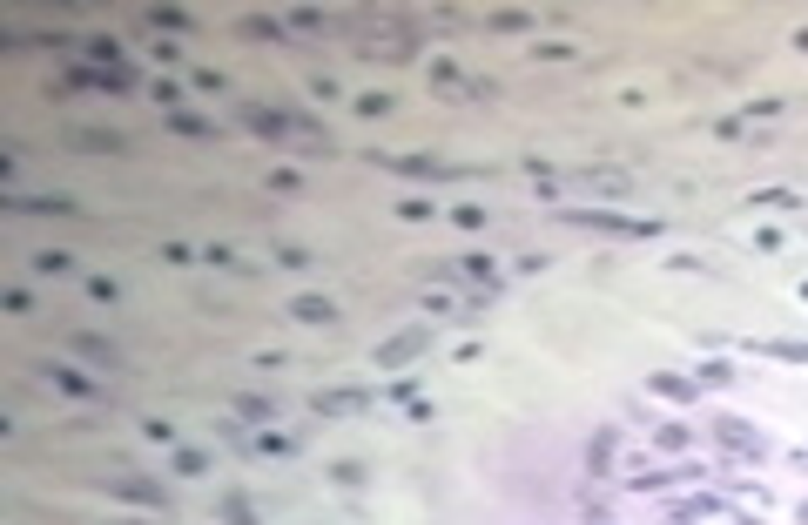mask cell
<instances>
[{"mask_svg":"<svg viewBox=\"0 0 808 525\" xmlns=\"http://www.w3.org/2000/svg\"><path fill=\"white\" fill-rule=\"evenodd\" d=\"M573 230H600V236H633V243H647L654 236V222H641V216H613V209H559Z\"/></svg>","mask_w":808,"mask_h":525,"instance_id":"cell-1","label":"cell"},{"mask_svg":"<svg viewBox=\"0 0 808 525\" xmlns=\"http://www.w3.org/2000/svg\"><path fill=\"white\" fill-rule=\"evenodd\" d=\"M371 162H378V169H397V175H425V182H445V175H465L458 162H445V155H378V149H371Z\"/></svg>","mask_w":808,"mask_h":525,"instance_id":"cell-2","label":"cell"},{"mask_svg":"<svg viewBox=\"0 0 808 525\" xmlns=\"http://www.w3.org/2000/svg\"><path fill=\"white\" fill-rule=\"evenodd\" d=\"M243 122L257 128V135L270 141V149H283V141H290V149H297V122H290V115H283V109H257V101H243Z\"/></svg>","mask_w":808,"mask_h":525,"instance_id":"cell-3","label":"cell"},{"mask_svg":"<svg viewBox=\"0 0 808 525\" xmlns=\"http://www.w3.org/2000/svg\"><path fill=\"white\" fill-rule=\"evenodd\" d=\"M418 34L404 28V20H384V28H371V41H364V54H384V61H412L418 54Z\"/></svg>","mask_w":808,"mask_h":525,"instance_id":"cell-4","label":"cell"},{"mask_svg":"<svg viewBox=\"0 0 808 525\" xmlns=\"http://www.w3.org/2000/svg\"><path fill=\"white\" fill-rule=\"evenodd\" d=\"M108 492H115V498H135V505H155V512L168 505V492H162V485H155V479H142V472H128V464H122V472H108Z\"/></svg>","mask_w":808,"mask_h":525,"instance_id":"cell-5","label":"cell"},{"mask_svg":"<svg viewBox=\"0 0 808 525\" xmlns=\"http://www.w3.org/2000/svg\"><path fill=\"white\" fill-rule=\"evenodd\" d=\"M68 351H75V357H88L94 371H122V351H115L108 337H94V330H68Z\"/></svg>","mask_w":808,"mask_h":525,"instance_id":"cell-6","label":"cell"},{"mask_svg":"<svg viewBox=\"0 0 808 525\" xmlns=\"http://www.w3.org/2000/svg\"><path fill=\"white\" fill-rule=\"evenodd\" d=\"M714 438L728 451H741V458H768V445H762V432H747L741 417H714Z\"/></svg>","mask_w":808,"mask_h":525,"instance_id":"cell-7","label":"cell"},{"mask_svg":"<svg viewBox=\"0 0 808 525\" xmlns=\"http://www.w3.org/2000/svg\"><path fill=\"white\" fill-rule=\"evenodd\" d=\"M364 404H371V391L344 384V391H317V398H310V411H317V417H351V411H364Z\"/></svg>","mask_w":808,"mask_h":525,"instance_id":"cell-8","label":"cell"},{"mask_svg":"<svg viewBox=\"0 0 808 525\" xmlns=\"http://www.w3.org/2000/svg\"><path fill=\"white\" fill-rule=\"evenodd\" d=\"M580 182L593 189V196H633V175L626 169H580Z\"/></svg>","mask_w":808,"mask_h":525,"instance_id":"cell-9","label":"cell"},{"mask_svg":"<svg viewBox=\"0 0 808 525\" xmlns=\"http://www.w3.org/2000/svg\"><path fill=\"white\" fill-rule=\"evenodd\" d=\"M418 351H425V330H397L391 343H378V364H412Z\"/></svg>","mask_w":808,"mask_h":525,"instance_id":"cell-10","label":"cell"},{"mask_svg":"<svg viewBox=\"0 0 808 525\" xmlns=\"http://www.w3.org/2000/svg\"><path fill=\"white\" fill-rule=\"evenodd\" d=\"M41 377H47L54 391H68V398H102V391H94L81 371H68V364H41Z\"/></svg>","mask_w":808,"mask_h":525,"instance_id":"cell-11","label":"cell"},{"mask_svg":"<svg viewBox=\"0 0 808 525\" xmlns=\"http://www.w3.org/2000/svg\"><path fill=\"white\" fill-rule=\"evenodd\" d=\"M75 149H88V155H122L128 135H115V128H75Z\"/></svg>","mask_w":808,"mask_h":525,"instance_id":"cell-12","label":"cell"},{"mask_svg":"<svg viewBox=\"0 0 808 525\" xmlns=\"http://www.w3.org/2000/svg\"><path fill=\"white\" fill-rule=\"evenodd\" d=\"M7 209H20V216H75V202H68V196H14Z\"/></svg>","mask_w":808,"mask_h":525,"instance_id":"cell-13","label":"cell"},{"mask_svg":"<svg viewBox=\"0 0 808 525\" xmlns=\"http://www.w3.org/2000/svg\"><path fill=\"white\" fill-rule=\"evenodd\" d=\"M290 317H297V324H323V330H331L337 324V303H331V296H297Z\"/></svg>","mask_w":808,"mask_h":525,"instance_id":"cell-14","label":"cell"},{"mask_svg":"<svg viewBox=\"0 0 808 525\" xmlns=\"http://www.w3.org/2000/svg\"><path fill=\"white\" fill-rule=\"evenodd\" d=\"M216 512H223V525H263L257 505H249L243 492H223V498H216Z\"/></svg>","mask_w":808,"mask_h":525,"instance_id":"cell-15","label":"cell"},{"mask_svg":"<svg viewBox=\"0 0 808 525\" xmlns=\"http://www.w3.org/2000/svg\"><path fill=\"white\" fill-rule=\"evenodd\" d=\"M755 351H762V357H781V364H808V343H802V337H762Z\"/></svg>","mask_w":808,"mask_h":525,"instance_id":"cell-16","label":"cell"},{"mask_svg":"<svg viewBox=\"0 0 808 525\" xmlns=\"http://www.w3.org/2000/svg\"><path fill=\"white\" fill-rule=\"evenodd\" d=\"M647 384H654L660 398H673V404H694V398H701V391L687 384V377H673V371H654V377H647Z\"/></svg>","mask_w":808,"mask_h":525,"instance_id":"cell-17","label":"cell"},{"mask_svg":"<svg viewBox=\"0 0 808 525\" xmlns=\"http://www.w3.org/2000/svg\"><path fill=\"white\" fill-rule=\"evenodd\" d=\"M236 411H243L249 424H270V417H276V404H270V398H257V391H236Z\"/></svg>","mask_w":808,"mask_h":525,"instance_id":"cell-18","label":"cell"},{"mask_svg":"<svg viewBox=\"0 0 808 525\" xmlns=\"http://www.w3.org/2000/svg\"><path fill=\"white\" fill-rule=\"evenodd\" d=\"M243 34H249V41H283V20H270V14H249V20H243Z\"/></svg>","mask_w":808,"mask_h":525,"instance_id":"cell-19","label":"cell"},{"mask_svg":"<svg viewBox=\"0 0 808 525\" xmlns=\"http://www.w3.org/2000/svg\"><path fill=\"white\" fill-rule=\"evenodd\" d=\"M586 464H593V479H607V464H613V432H600V438H593V451H586Z\"/></svg>","mask_w":808,"mask_h":525,"instance_id":"cell-20","label":"cell"},{"mask_svg":"<svg viewBox=\"0 0 808 525\" xmlns=\"http://www.w3.org/2000/svg\"><path fill=\"white\" fill-rule=\"evenodd\" d=\"M34 270H41V277H68L75 256H68V249H47V256H34Z\"/></svg>","mask_w":808,"mask_h":525,"instance_id":"cell-21","label":"cell"},{"mask_svg":"<svg viewBox=\"0 0 808 525\" xmlns=\"http://www.w3.org/2000/svg\"><path fill=\"white\" fill-rule=\"evenodd\" d=\"M755 202H762V209H802V196H795V189H762Z\"/></svg>","mask_w":808,"mask_h":525,"instance_id":"cell-22","label":"cell"},{"mask_svg":"<svg viewBox=\"0 0 808 525\" xmlns=\"http://www.w3.org/2000/svg\"><path fill=\"white\" fill-rule=\"evenodd\" d=\"M168 128H175V135H216L202 115H168Z\"/></svg>","mask_w":808,"mask_h":525,"instance_id":"cell-23","label":"cell"},{"mask_svg":"<svg viewBox=\"0 0 808 525\" xmlns=\"http://www.w3.org/2000/svg\"><path fill=\"white\" fill-rule=\"evenodd\" d=\"M175 472H183V479H202V472H209V458H202V451H175Z\"/></svg>","mask_w":808,"mask_h":525,"instance_id":"cell-24","label":"cell"},{"mask_svg":"<svg viewBox=\"0 0 808 525\" xmlns=\"http://www.w3.org/2000/svg\"><path fill=\"white\" fill-rule=\"evenodd\" d=\"M276 262H283V270H310L317 256H310V249H297V243H283V249H276Z\"/></svg>","mask_w":808,"mask_h":525,"instance_id":"cell-25","label":"cell"},{"mask_svg":"<svg viewBox=\"0 0 808 525\" xmlns=\"http://www.w3.org/2000/svg\"><path fill=\"white\" fill-rule=\"evenodd\" d=\"M331 479L344 485V492H351V485H364V464H357V458H344V464H337V472H331Z\"/></svg>","mask_w":808,"mask_h":525,"instance_id":"cell-26","label":"cell"},{"mask_svg":"<svg viewBox=\"0 0 808 525\" xmlns=\"http://www.w3.org/2000/svg\"><path fill=\"white\" fill-rule=\"evenodd\" d=\"M88 296H94V303H122V290H115L108 277H88Z\"/></svg>","mask_w":808,"mask_h":525,"instance_id":"cell-27","label":"cell"},{"mask_svg":"<svg viewBox=\"0 0 808 525\" xmlns=\"http://www.w3.org/2000/svg\"><path fill=\"white\" fill-rule=\"evenodd\" d=\"M149 20H155V28H168V34H183V28H189V20H183V14H175V7H155V14H149Z\"/></svg>","mask_w":808,"mask_h":525,"instance_id":"cell-28","label":"cell"}]
</instances>
